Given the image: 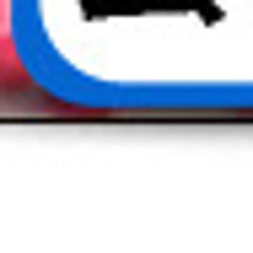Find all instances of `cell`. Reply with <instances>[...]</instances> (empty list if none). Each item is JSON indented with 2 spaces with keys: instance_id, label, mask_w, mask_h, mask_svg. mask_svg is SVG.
<instances>
[{
  "instance_id": "obj_1",
  "label": "cell",
  "mask_w": 253,
  "mask_h": 253,
  "mask_svg": "<svg viewBox=\"0 0 253 253\" xmlns=\"http://www.w3.org/2000/svg\"><path fill=\"white\" fill-rule=\"evenodd\" d=\"M22 86H27V70H22V54H16V43L0 33V97H22Z\"/></svg>"
},
{
  "instance_id": "obj_2",
  "label": "cell",
  "mask_w": 253,
  "mask_h": 253,
  "mask_svg": "<svg viewBox=\"0 0 253 253\" xmlns=\"http://www.w3.org/2000/svg\"><path fill=\"white\" fill-rule=\"evenodd\" d=\"M0 33H5V0H0Z\"/></svg>"
}]
</instances>
